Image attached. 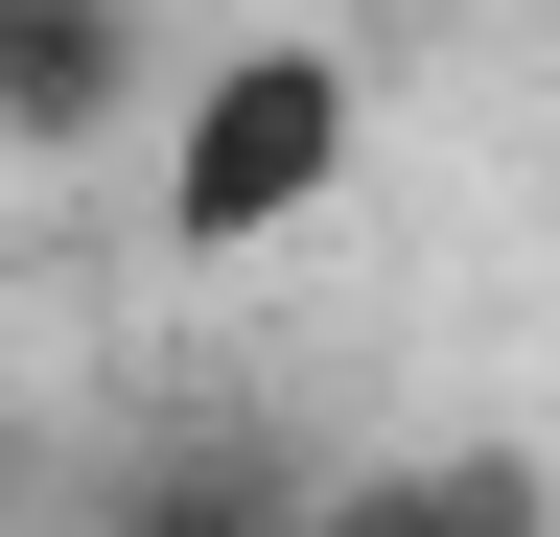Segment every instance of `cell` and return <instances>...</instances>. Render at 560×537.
<instances>
[{"instance_id": "1", "label": "cell", "mask_w": 560, "mask_h": 537, "mask_svg": "<svg viewBox=\"0 0 560 537\" xmlns=\"http://www.w3.org/2000/svg\"><path fill=\"white\" fill-rule=\"evenodd\" d=\"M350 71L327 47H210V71L164 94V257H280L350 211Z\"/></svg>"}, {"instance_id": "2", "label": "cell", "mask_w": 560, "mask_h": 537, "mask_svg": "<svg viewBox=\"0 0 560 537\" xmlns=\"http://www.w3.org/2000/svg\"><path fill=\"white\" fill-rule=\"evenodd\" d=\"M257 537H560V514H537V467H514V444H444V467H350V491L257 514Z\"/></svg>"}, {"instance_id": "3", "label": "cell", "mask_w": 560, "mask_h": 537, "mask_svg": "<svg viewBox=\"0 0 560 537\" xmlns=\"http://www.w3.org/2000/svg\"><path fill=\"white\" fill-rule=\"evenodd\" d=\"M94 94H117V0H0V117H24V141H70Z\"/></svg>"}]
</instances>
